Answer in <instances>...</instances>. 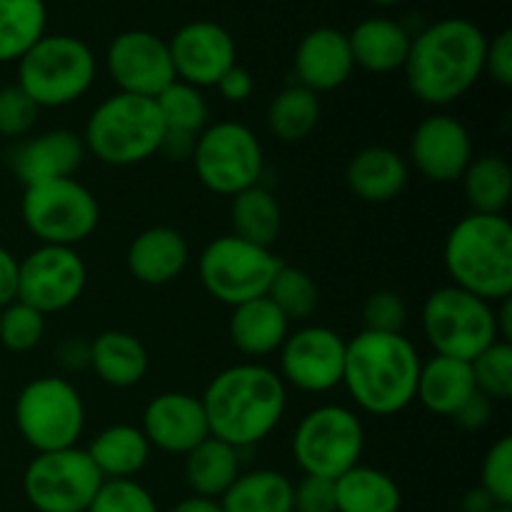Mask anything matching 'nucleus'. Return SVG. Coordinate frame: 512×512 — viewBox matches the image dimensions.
I'll return each mask as SVG.
<instances>
[{"label": "nucleus", "instance_id": "47", "mask_svg": "<svg viewBox=\"0 0 512 512\" xmlns=\"http://www.w3.org/2000/svg\"><path fill=\"white\" fill-rule=\"evenodd\" d=\"M215 88H218L220 98L228 100V103H245V100L253 95L255 80H253V75H250L248 68H243V65L235 63L233 68H230L228 73L218 80V85H215Z\"/></svg>", "mask_w": 512, "mask_h": 512}, {"label": "nucleus", "instance_id": "49", "mask_svg": "<svg viewBox=\"0 0 512 512\" xmlns=\"http://www.w3.org/2000/svg\"><path fill=\"white\" fill-rule=\"evenodd\" d=\"M195 140H198V135L180 133V130H165L163 140H160L158 155L173 160V163H188V160L193 158Z\"/></svg>", "mask_w": 512, "mask_h": 512}, {"label": "nucleus", "instance_id": "19", "mask_svg": "<svg viewBox=\"0 0 512 512\" xmlns=\"http://www.w3.org/2000/svg\"><path fill=\"white\" fill-rule=\"evenodd\" d=\"M85 155V143L78 133L55 128L18 140L8 150V168L23 183V188H30L50 180L73 178Z\"/></svg>", "mask_w": 512, "mask_h": 512}, {"label": "nucleus", "instance_id": "40", "mask_svg": "<svg viewBox=\"0 0 512 512\" xmlns=\"http://www.w3.org/2000/svg\"><path fill=\"white\" fill-rule=\"evenodd\" d=\"M480 488L500 505L512 508V438L503 435L490 445L480 468Z\"/></svg>", "mask_w": 512, "mask_h": 512}, {"label": "nucleus", "instance_id": "28", "mask_svg": "<svg viewBox=\"0 0 512 512\" xmlns=\"http://www.w3.org/2000/svg\"><path fill=\"white\" fill-rule=\"evenodd\" d=\"M243 463V450L210 435L185 455V483L198 498L220 500L243 473Z\"/></svg>", "mask_w": 512, "mask_h": 512}, {"label": "nucleus", "instance_id": "16", "mask_svg": "<svg viewBox=\"0 0 512 512\" xmlns=\"http://www.w3.org/2000/svg\"><path fill=\"white\" fill-rule=\"evenodd\" d=\"M105 65L118 85V93L158 98L170 83H175L173 58L168 40L150 30H125L115 35L105 53Z\"/></svg>", "mask_w": 512, "mask_h": 512}, {"label": "nucleus", "instance_id": "6", "mask_svg": "<svg viewBox=\"0 0 512 512\" xmlns=\"http://www.w3.org/2000/svg\"><path fill=\"white\" fill-rule=\"evenodd\" d=\"M98 60L85 40L75 35L45 33L18 60V85L43 108L73 105L93 88Z\"/></svg>", "mask_w": 512, "mask_h": 512}, {"label": "nucleus", "instance_id": "50", "mask_svg": "<svg viewBox=\"0 0 512 512\" xmlns=\"http://www.w3.org/2000/svg\"><path fill=\"white\" fill-rule=\"evenodd\" d=\"M18 268L20 260L0 245V308L18 298Z\"/></svg>", "mask_w": 512, "mask_h": 512}, {"label": "nucleus", "instance_id": "52", "mask_svg": "<svg viewBox=\"0 0 512 512\" xmlns=\"http://www.w3.org/2000/svg\"><path fill=\"white\" fill-rule=\"evenodd\" d=\"M495 325H498V338L503 343H510L512 340V298L500 300L495 305Z\"/></svg>", "mask_w": 512, "mask_h": 512}, {"label": "nucleus", "instance_id": "17", "mask_svg": "<svg viewBox=\"0 0 512 512\" xmlns=\"http://www.w3.org/2000/svg\"><path fill=\"white\" fill-rule=\"evenodd\" d=\"M175 78L195 88H215L238 63V48L228 30L213 20H193L168 40Z\"/></svg>", "mask_w": 512, "mask_h": 512}, {"label": "nucleus", "instance_id": "13", "mask_svg": "<svg viewBox=\"0 0 512 512\" xmlns=\"http://www.w3.org/2000/svg\"><path fill=\"white\" fill-rule=\"evenodd\" d=\"M100 485L103 475L78 445L35 453L23 473V493L38 512H88Z\"/></svg>", "mask_w": 512, "mask_h": 512}, {"label": "nucleus", "instance_id": "18", "mask_svg": "<svg viewBox=\"0 0 512 512\" xmlns=\"http://www.w3.org/2000/svg\"><path fill=\"white\" fill-rule=\"evenodd\" d=\"M410 160L433 183H458L473 160V138L463 120L448 113L425 118L410 138Z\"/></svg>", "mask_w": 512, "mask_h": 512}, {"label": "nucleus", "instance_id": "1", "mask_svg": "<svg viewBox=\"0 0 512 512\" xmlns=\"http://www.w3.org/2000/svg\"><path fill=\"white\" fill-rule=\"evenodd\" d=\"M200 400L210 435L238 450H250L283 420L288 385L268 365L238 363L220 370Z\"/></svg>", "mask_w": 512, "mask_h": 512}, {"label": "nucleus", "instance_id": "45", "mask_svg": "<svg viewBox=\"0 0 512 512\" xmlns=\"http://www.w3.org/2000/svg\"><path fill=\"white\" fill-rule=\"evenodd\" d=\"M485 73L495 80L503 88L512 85V33L503 30V33L495 35L493 40H488V48H485Z\"/></svg>", "mask_w": 512, "mask_h": 512}, {"label": "nucleus", "instance_id": "38", "mask_svg": "<svg viewBox=\"0 0 512 512\" xmlns=\"http://www.w3.org/2000/svg\"><path fill=\"white\" fill-rule=\"evenodd\" d=\"M45 315L30 305L13 300L0 308V345L10 353H30L43 343Z\"/></svg>", "mask_w": 512, "mask_h": 512}, {"label": "nucleus", "instance_id": "15", "mask_svg": "<svg viewBox=\"0 0 512 512\" xmlns=\"http://www.w3.org/2000/svg\"><path fill=\"white\" fill-rule=\"evenodd\" d=\"M348 340L328 325H305L285 338L278 375L303 393H330L343 385Z\"/></svg>", "mask_w": 512, "mask_h": 512}, {"label": "nucleus", "instance_id": "54", "mask_svg": "<svg viewBox=\"0 0 512 512\" xmlns=\"http://www.w3.org/2000/svg\"><path fill=\"white\" fill-rule=\"evenodd\" d=\"M368 3L383 5V8H388V5H398V3H403V0H368Z\"/></svg>", "mask_w": 512, "mask_h": 512}, {"label": "nucleus", "instance_id": "43", "mask_svg": "<svg viewBox=\"0 0 512 512\" xmlns=\"http://www.w3.org/2000/svg\"><path fill=\"white\" fill-rule=\"evenodd\" d=\"M363 330L370 333H403L408 325V305L395 290L370 293L363 305Z\"/></svg>", "mask_w": 512, "mask_h": 512}, {"label": "nucleus", "instance_id": "44", "mask_svg": "<svg viewBox=\"0 0 512 512\" xmlns=\"http://www.w3.org/2000/svg\"><path fill=\"white\" fill-rule=\"evenodd\" d=\"M293 512H338L335 480L303 475V480L293 485Z\"/></svg>", "mask_w": 512, "mask_h": 512}, {"label": "nucleus", "instance_id": "8", "mask_svg": "<svg viewBox=\"0 0 512 512\" xmlns=\"http://www.w3.org/2000/svg\"><path fill=\"white\" fill-rule=\"evenodd\" d=\"M15 428L35 453L75 448L85 430V403L70 380L43 375L25 385L13 405Z\"/></svg>", "mask_w": 512, "mask_h": 512}, {"label": "nucleus", "instance_id": "4", "mask_svg": "<svg viewBox=\"0 0 512 512\" xmlns=\"http://www.w3.org/2000/svg\"><path fill=\"white\" fill-rule=\"evenodd\" d=\"M443 263L453 285L488 300L512 295V225L505 215L470 213L445 238Z\"/></svg>", "mask_w": 512, "mask_h": 512}, {"label": "nucleus", "instance_id": "35", "mask_svg": "<svg viewBox=\"0 0 512 512\" xmlns=\"http://www.w3.org/2000/svg\"><path fill=\"white\" fill-rule=\"evenodd\" d=\"M45 0H0V63H18L45 35Z\"/></svg>", "mask_w": 512, "mask_h": 512}, {"label": "nucleus", "instance_id": "9", "mask_svg": "<svg viewBox=\"0 0 512 512\" xmlns=\"http://www.w3.org/2000/svg\"><path fill=\"white\" fill-rule=\"evenodd\" d=\"M20 218L40 245L75 248L98 230L100 205L80 180H50L23 190Z\"/></svg>", "mask_w": 512, "mask_h": 512}, {"label": "nucleus", "instance_id": "20", "mask_svg": "<svg viewBox=\"0 0 512 512\" xmlns=\"http://www.w3.org/2000/svg\"><path fill=\"white\" fill-rule=\"evenodd\" d=\"M140 430L148 438L150 448L173 455H188L210 438L203 400L190 393H178V390L155 395L145 405Z\"/></svg>", "mask_w": 512, "mask_h": 512}, {"label": "nucleus", "instance_id": "55", "mask_svg": "<svg viewBox=\"0 0 512 512\" xmlns=\"http://www.w3.org/2000/svg\"><path fill=\"white\" fill-rule=\"evenodd\" d=\"M493 512H512V508H495Z\"/></svg>", "mask_w": 512, "mask_h": 512}, {"label": "nucleus", "instance_id": "46", "mask_svg": "<svg viewBox=\"0 0 512 512\" xmlns=\"http://www.w3.org/2000/svg\"><path fill=\"white\" fill-rule=\"evenodd\" d=\"M490 418H493V400L488 395L478 393V390L453 415V420L463 430H483L490 423Z\"/></svg>", "mask_w": 512, "mask_h": 512}, {"label": "nucleus", "instance_id": "7", "mask_svg": "<svg viewBox=\"0 0 512 512\" xmlns=\"http://www.w3.org/2000/svg\"><path fill=\"white\" fill-rule=\"evenodd\" d=\"M420 325L435 355L465 363H473L485 348L500 340L495 303H488L458 285H445L428 295L420 313Z\"/></svg>", "mask_w": 512, "mask_h": 512}, {"label": "nucleus", "instance_id": "48", "mask_svg": "<svg viewBox=\"0 0 512 512\" xmlns=\"http://www.w3.org/2000/svg\"><path fill=\"white\" fill-rule=\"evenodd\" d=\"M58 365L65 373H83L90 368V343L83 338H68L58 345Z\"/></svg>", "mask_w": 512, "mask_h": 512}, {"label": "nucleus", "instance_id": "41", "mask_svg": "<svg viewBox=\"0 0 512 512\" xmlns=\"http://www.w3.org/2000/svg\"><path fill=\"white\" fill-rule=\"evenodd\" d=\"M38 118L40 108L18 83L0 88V138H28Z\"/></svg>", "mask_w": 512, "mask_h": 512}, {"label": "nucleus", "instance_id": "34", "mask_svg": "<svg viewBox=\"0 0 512 512\" xmlns=\"http://www.w3.org/2000/svg\"><path fill=\"white\" fill-rule=\"evenodd\" d=\"M323 105L320 95L303 85H288L268 105V130L283 143H300L318 128Z\"/></svg>", "mask_w": 512, "mask_h": 512}, {"label": "nucleus", "instance_id": "33", "mask_svg": "<svg viewBox=\"0 0 512 512\" xmlns=\"http://www.w3.org/2000/svg\"><path fill=\"white\" fill-rule=\"evenodd\" d=\"M460 183L473 213L505 215L512 195V168L508 160L500 155L473 158Z\"/></svg>", "mask_w": 512, "mask_h": 512}, {"label": "nucleus", "instance_id": "22", "mask_svg": "<svg viewBox=\"0 0 512 512\" xmlns=\"http://www.w3.org/2000/svg\"><path fill=\"white\" fill-rule=\"evenodd\" d=\"M128 270L138 283L160 288L183 275L188 268L190 248L180 230L170 225H153L145 228L128 245Z\"/></svg>", "mask_w": 512, "mask_h": 512}, {"label": "nucleus", "instance_id": "51", "mask_svg": "<svg viewBox=\"0 0 512 512\" xmlns=\"http://www.w3.org/2000/svg\"><path fill=\"white\" fill-rule=\"evenodd\" d=\"M495 508H500L483 488H473L463 495V503H460V510L463 512H493Z\"/></svg>", "mask_w": 512, "mask_h": 512}, {"label": "nucleus", "instance_id": "53", "mask_svg": "<svg viewBox=\"0 0 512 512\" xmlns=\"http://www.w3.org/2000/svg\"><path fill=\"white\" fill-rule=\"evenodd\" d=\"M170 512H223L220 508V500L210 498H198V495H190V498L180 500Z\"/></svg>", "mask_w": 512, "mask_h": 512}, {"label": "nucleus", "instance_id": "29", "mask_svg": "<svg viewBox=\"0 0 512 512\" xmlns=\"http://www.w3.org/2000/svg\"><path fill=\"white\" fill-rule=\"evenodd\" d=\"M150 443L135 425L118 423L100 430L88 455L103 480H133L150 460Z\"/></svg>", "mask_w": 512, "mask_h": 512}, {"label": "nucleus", "instance_id": "14", "mask_svg": "<svg viewBox=\"0 0 512 512\" xmlns=\"http://www.w3.org/2000/svg\"><path fill=\"white\" fill-rule=\"evenodd\" d=\"M88 285V265L75 248L38 245L18 268V298L45 318L73 308Z\"/></svg>", "mask_w": 512, "mask_h": 512}, {"label": "nucleus", "instance_id": "23", "mask_svg": "<svg viewBox=\"0 0 512 512\" xmlns=\"http://www.w3.org/2000/svg\"><path fill=\"white\" fill-rule=\"evenodd\" d=\"M410 178L408 160L393 148L370 145L358 150L345 168V183L350 193L363 203H390L405 190Z\"/></svg>", "mask_w": 512, "mask_h": 512}, {"label": "nucleus", "instance_id": "21", "mask_svg": "<svg viewBox=\"0 0 512 512\" xmlns=\"http://www.w3.org/2000/svg\"><path fill=\"white\" fill-rule=\"evenodd\" d=\"M293 70L298 85L313 93H330L345 85L355 63L350 55L348 35L338 28H315L295 48Z\"/></svg>", "mask_w": 512, "mask_h": 512}, {"label": "nucleus", "instance_id": "12", "mask_svg": "<svg viewBox=\"0 0 512 512\" xmlns=\"http://www.w3.org/2000/svg\"><path fill=\"white\" fill-rule=\"evenodd\" d=\"M190 163L210 193L233 198L253 185H260L265 153L258 135L248 125L220 120L198 135Z\"/></svg>", "mask_w": 512, "mask_h": 512}, {"label": "nucleus", "instance_id": "3", "mask_svg": "<svg viewBox=\"0 0 512 512\" xmlns=\"http://www.w3.org/2000/svg\"><path fill=\"white\" fill-rule=\"evenodd\" d=\"M420 365L418 348L403 333L363 330L348 340L343 385L360 410L390 418L415 400Z\"/></svg>", "mask_w": 512, "mask_h": 512}, {"label": "nucleus", "instance_id": "27", "mask_svg": "<svg viewBox=\"0 0 512 512\" xmlns=\"http://www.w3.org/2000/svg\"><path fill=\"white\" fill-rule=\"evenodd\" d=\"M473 368L465 360L443 358L435 355L428 363L420 365L418 390L415 400H420L425 410L443 418H453L460 405L475 393Z\"/></svg>", "mask_w": 512, "mask_h": 512}, {"label": "nucleus", "instance_id": "36", "mask_svg": "<svg viewBox=\"0 0 512 512\" xmlns=\"http://www.w3.org/2000/svg\"><path fill=\"white\" fill-rule=\"evenodd\" d=\"M155 105H158V113L160 118H163L165 130H180V133L200 135L210 125V108L203 90L195 88V85L183 83V80L170 83L168 88L155 98Z\"/></svg>", "mask_w": 512, "mask_h": 512}, {"label": "nucleus", "instance_id": "32", "mask_svg": "<svg viewBox=\"0 0 512 512\" xmlns=\"http://www.w3.org/2000/svg\"><path fill=\"white\" fill-rule=\"evenodd\" d=\"M230 225L238 238L260 248H273L283 230V210L268 188L253 185L230 198Z\"/></svg>", "mask_w": 512, "mask_h": 512}, {"label": "nucleus", "instance_id": "10", "mask_svg": "<svg viewBox=\"0 0 512 512\" xmlns=\"http://www.w3.org/2000/svg\"><path fill=\"white\" fill-rule=\"evenodd\" d=\"M280 265L283 260L270 248H260L230 233L205 245L198 258V275L208 295L235 308L265 298Z\"/></svg>", "mask_w": 512, "mask_h": 512}, {"label": "nucleus", "instance_id": "25", "mask_svg": "<svg viewBox=\"0 0 512 512\" xmlns=\"http://www.w3.org/2000/svg\"><path fill=\"white\" fill-rule=\"evenodd\" d=\"M410 40H413V35L408 33V28L390 18H368L355 25L353 33H348L355 68L378 75L403 68Z\"/></svg>", "mask_w": 512, "mask_h": 512}, {"label": "nucleus", "instance_id": "39", "mask_svg": "<svg viewBox=\"0 0 512 512\" xmlns=\"http://www.w3.org/2000/svg\"><path fill=\"white\" fill-rule=\"evenodd\" d=\"M478 393L488 395L490 400L512 398V343H493L485 348L478 358L470 363Z\"/></svg>", "mask_w": 512, "mask_h": 512}, {"label": "nucleus", "instance_id": "37", "mask_svg": "<svg viewBox=\"0 0 512 512\" xmlns=\"http://www.w3.org/2000/svg\"><path fill=\"white\" fill-rule=\"evenodd\" d=\"M268 298L278 305V310L290 323H298V320H308L318 310L320 293L308 270L283 263L270 285Z\"/></svg>", "mask_w": 512, "mask_h": 512}, {"label": "nucleus", "instance_id": "2", "mask_svg": "<svg viewBox=\"0 0 512 512\" xmlns=\"http://www.w3.org/2000/svg\"><path fill=\"white\" fill-rule=\"evenodd\" d=\"M488 38L468 18H443L410 40L405 80L420 103L443 105L463 98L485 73Z\"/></svg>", "mask_w": 512, "mask_h": 512}, {"label": "nucleus", "instance_id": "30", "mask_svg": "<svg viewBox=\"0 0 512 512\" xmlns=\"http://www.w3.org/2000/svg\"><path fill=\"white\" fill-rule=\"evenodd\" d=\"M338 512H400L403 493L388 473L355 465L335 480Z\"/></svg>", "mask_w": 512, "mask_h": 512}, {"label": "nucleus", "instance_id": "42", "mask_svg": "<svg viewBox=\"0 0 512 512\" xmlns=\"http://www.w3.org/2000/svg\"><path fill=\"white\" fill-rule=\"evenodd\" d=\"M88 512H158V505L138 480H103Z\"/></svg>", "mask_w": 512, "mask_h": 512}, {"label": "nucleus", "instance_id": "26", "mask_svg": "<svg viewBox=\"0 0 512 512\" xmlns=\"http://www.w3.org/2000/svg\"><path fill=\"white\" fill-rule=\"evenodd\" d=\"M230 340L248 358H265L283 348L290 335V320L265 295L250 303L235 305L230 315Z\"/></svg>", "mask_w": 512, "mask_h": 512}, {"label": "nucleus", "instance_id": "5", "mask_svg": "<svg viewBox=\"0 0 512 512\" xmlns=\"http://www.w3.org/2000/svg\"><path fill=\"white\" fill-rule=\"evenodd\" d=\"M165 125L155 98L113 93L90 113L85 133V153L113 168H130L158 155Z\"/></svg>", "mask_w": 512, "mask_h": 512}, {"label": "nucleus", "instance_id": "31", "mask_svg": "<svg viewBox=\"0 0 512 512\" xmlns=\"http://www.w3.org/2000/svg\"><path fill=\"white\" fill-rule=\"evenodd\" d=\"M223 512H293V483L278 470H248L220 498Z\"/></svg>", "mask_w": 512, "mask_h": 512}, {"label": "nucleus", "instance_id": "24", "mask_svg": "<svg viewBox=\"0 0 512 512\" xmlns=\"http://www.w3.org/2000/svg\"><path fill=\"white\" fill-rule=\"evenodd\" d=\"M150 355L143 340L125 330H105L90 340V370L108 388L128 390L143 383Z\"/></svg>", "mask_w": 512, "mask_h": 512}, {"label": "nucleus", "instance_id": "11", "mask_svg": "<svg viewBox=\"0 0 512 512\" xmlns=\"http://www.w3.org/2000/svg\"><path fill=\"white\" fill-rule=\"evenodd\" d=\"M365 428L345 405H320L303 415L293 435V458L303 475L338 480L360 465Z\"/></svg>", "mask_w": 512, "mask_h": 512}]
</instances>
